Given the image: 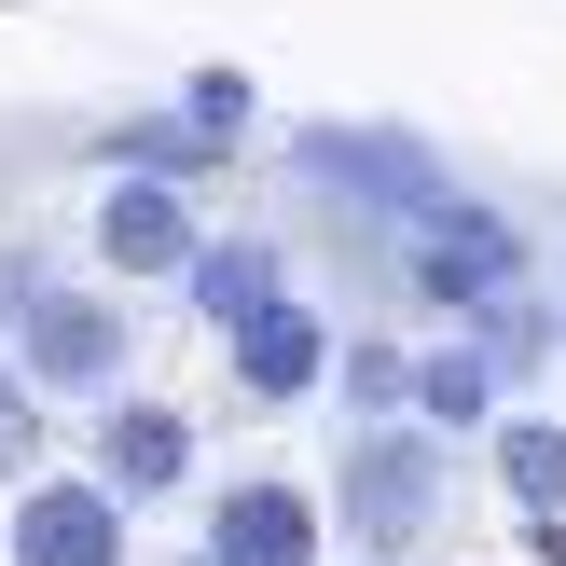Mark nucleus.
Wrapping results in <instances>:
<instances>
[{"mask_svg":"<svg viewBox=\"0 0 566 566\" xmlns=\"http://www.w3.org/2000/svg\"><path fill=\"white\" fill-rule=\"evenodd\" d=\"M401 291L442 304V318H497L525 291V221H497L484 193H457L429 235H401Z\"/></svg>","mask_w":566,"mask_h":566,"instance_id":"1","label":"nucleus"},{"mask_svg":"<svg viewBox=\"0 0 566 566\" xmlns=\"http://www.w3.org/2000/svg\"><path fill=\"white\" fill-rule=\"evenodd\" d=\"M14 374H28V401H111L125 387V304L111 291H42L14 318Z\"/></svg>","mask_w":566,"mask_h":566,"instance_id":"2","label":"nucleus"},{"mask_svg":"<svg viewBox=\"0 0 566 566\" xmlns=\"http://www.w3.org/2000/svg\"><path fill=\"white\" fill-rule=\"evenodd\" d=\"M332 497H346V525L374 553H415V539H429V497H442V442L429 429H359Z\"/></svg>","mask_w":566,"mask_h":566,"instance_id":"3","label":"nucleus"},{"mask_svg":"<svg viewBox=\"0 0 566 566\" xmlns=\"http://www.w3.org/2000/svg\"><path fill=\"white\" fill-rule=\"evenodd\" d=\"M304 166H318L346 208H401V235H429V221L457 208V180H442L415 138H374V125H304Z\"/></svg>","mask_w":566,"mask_h":566,"instance_id":"4","label":"nucleus"},{"mask_svg":"<svg viewBox=\"0 0 566 566\" xmlns=\"http://www.w3.org/2000/svg\"><path fill=\"white\" fill-rule=\"evenodd\" d=\"M0 553L14 566H125V497H111L97 470H42V484H14Z\"/></svg>","mask_w":566,"mask_h":566,"instance_id":"5","label":"nucleus"},{"mask_svg":"<svg viewBox=\"0 0 566 566\" xmlns=\"http://www.w3.org/2000/svg\"><path fill=\"white\" fill-rule=\"evenodd\" d=\"M193 208H180V180H111L97 193V263L125 276V291H180L193 276Z\"/></svg>","mask_w":566,"mask_h":566,"instance_id":"6","label":"nucleus"},{"mask_svg":"<svg viewBox=\"0 0 566 566\" xmlns=\"http://www.w3.org/2000/svg\"><path fill=\"white\" fill-rule=\"evenodd\" d=\"M221 346H235V387H249V401H318V387H332V332H318V304H304V291L249 304Z\"/></svg>","mask_w":566,"mask_h":566,"instance_id":"7","label":"nucleus"},{"mask_svg":"<svg viewBox=\"0 0 566 566\" xmlns=\"http://www.w3.org/2000/svg\"><path fill=\"white\" fill-rule=\"evenodd\" d=\"M97 484L125 497H180L193 484V415H166V401H97Z\"/></svg>","mask_w":566,"mask_h":566,"instance_id":"8","label":"nucleus"},{"mask_svg":"<svg viewBox=\"0 0 566 566\" xmlns=\"http://www.w3.org/2000/svg\"><path fill=\"white\" fill-rule=\"evenodd\" d=\"M208 566H318V497L304 484H221V512H208Z\"/></svg>","mask_w":566,"mask_h":566,"instance_id":"9","label":"nucleus"},{"mask_svg":"<svg viewBox=\"0 0 566 566\" xmlns=\"http://www.w3.org/2000/svg\"><path fill=\"white\" fill-rule=\"evenodd\" d=\"M497 401H512V387H497V346H484V332H470V346H429V359H415V429H497Z\"/></svg>","mask_w":566,"mask_h":566,"instance_id":"10","label":"nucleus"},{"mask_svg":"<svg viewBox=\"0 0 566 566\" xmlns=\"http://www.w3.org/2000/svg\"><path fill=\"white\" fill-rule=\"evenodd\" d=\"M180 291H193V318H221V332H235L249 304H276V291H291V263H276V235H235V249H193V276H180Z\"/></svg>","mask_w":566,"mask_h":566,"instance_id":"11","label":"nucleus"},{"mask_svg":"<svg viewBox=\"0 0 566 566\" xmlns=\"http://www.w3.org/2000/svg\"><path fill=\"white\" fill-rule=\"evenodd\" d=\"M497 484L525 525H566V429L553 415H497Z\"/></svg>","mask_w":566,"mask_h":566,"instance_id":"12","label":"nucleus"},{"mask_svg":"<svg viewBox=\"0 0 566 566\" xmlns=\"http://www.w3.org/2000/svg\"><path fill=\"white\" fill-rule=\"evenodd\" d=\"M332 387H346V401L387 429V415L415 401V359H401V346H332Z\"/></svg>","mask_w":566,"mask_h":566,"instance_id":"13","label":"nucleus"},{"mask_svg":"<svg viewBox=\"0 0 566 566\" xmlns=\"http://www.w3.org/2000/svg\"><path fill=\"white\" fill-rule=\"evenodd\" d=\"M180 111H193V138H235V125H249V83H235V70H193Z\"/></svg>","mask_w":566,"mask_h":566,"instance_id":"14","label":"nucleus"},{"mask_svg":"<svg viewBox=\"0 0 566 566\" xmlns=\"http://www.w3.org/2000/svg\"><path fill=\"white\" fill-rule=\"evenodd\" d=\"M28 442H42V401H28V374L0 359V470H28Z\"/></svg>","mask_w":566,"mask_h":566,"instance_id":"15","label":"nucleus"},{"mask_svg":"<svg viewBox=\"0 0 566 566\" xmlns=\"http://www.w3.org/2000/svg\"><path fill=\"white\" fill-rule=\"evenodd\" d=\"M42 304V276H28V249H0V318H28Z\"/></svg>","mask_w":566,"mask_h":566,"instance_id":"16","label":"nucleus"},{"mask_svg":"<svg viewBox=\"0 0 566 566\" xmlns=\"http://www.w3.org/2000/svg\"><path fill=\"white\" fill-rule=\"evenodd\" d=\"M193 566H208V553H193Z\"/></svg>","mask_w":566,"mask_h":566,"instance_id":"17","label":"nucleus"}]
</instances>
